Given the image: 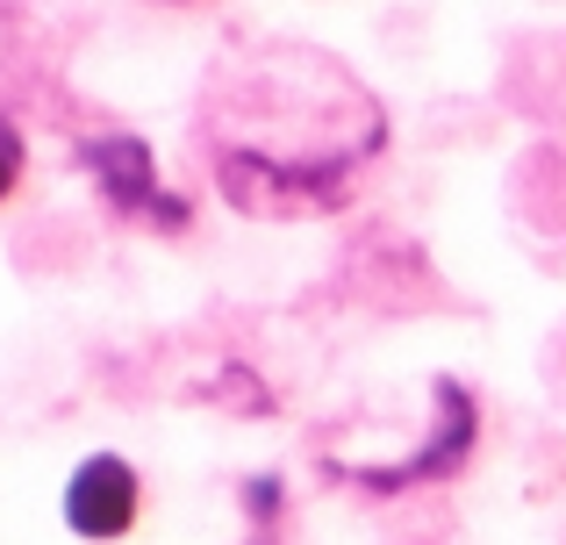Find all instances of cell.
Returning a JSON list of instances; mask_svg holds the SVG:
<instances>
[{"mask_svg": "<svg viewBox=\"0 0 566 545\" xmlns=\"http://www.w3.org/2000/svg\"><path fill=\"white\" fill-rule=\"evenodd\" d=\"M473 431H481L473 395L459 388V380H438V431L416 446V460H401V467H345V481H359V489H374V495H401V489H416V481L452 474V467L473 452Z\"/></svg>", "mask_w": 566, "mask_h": 545, "instance_id": "6da1fadb", "label": "cell"}, {"mask_svg": "<svg viewBox=\"0 0 566 545\" xmlns=\"http://www.w3.org/2000/svg\"><path fill=\"white\" fill-rule=\"evenodd\" d=\"M144 510V481L123 452H94V460L72 467L65 481V524L80 538H123Z\"/></svg>", "mask_w": 566, "mask_h": 545, "instance_id": "7a4b0ae2", "label": "cell"}, {"mask_svg": "<svg viewBox=\"0 0 566 545\" xmlns=\"http://www.w3.org/2000/svg\"><path fill=\"white\" fill-rule=\"evenodd\" d=\"M86 166H94L101 195L123 216H158L166 230L187 223V201H172L166 187H158V166H151V151H144V137H101L94 151H86Z\"/></svg>", "mask_w": 566, "mask_h": 545, "instance_id": "3957f363", "label": "cell"}, {"mask_svg": "<svg viewBox=\"0 0 566 545\" xmlns=\"http://www.w3.org/2000/svg\"><path fill=\"white\" fill-rule=\"evenodd\" d=\"M244 503H251V517H259V524H265V517H280V481H265V474H259V481H244Z\"/></svg>", "mask_w": 566, "mask_h": 545, "instance_id": "277c9868", "label": "cell"}, {"mask_svg": "<svg viewBox=\"0 0 566 545\" xmlns=\"http://www.w3.org/2000/svg\"><path fill=\"white\" fill-rule=\"evenodd\" d=\"M14 172H22V144H14V129H0V195L14 187Z\"/></svg>", "mask_w": 566, "mask_h": 545, "instance_id": "5b68a950", "label": "cell"}]
</instances>
